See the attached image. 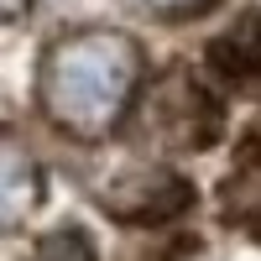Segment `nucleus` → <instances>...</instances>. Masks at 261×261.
Masks as SVG:
<instances>
[{"label": "nucleus", "mask_w": 261, "mask_h": 261, "mask_svg": "<svg viewBox=\"0 0 261 261\" xmlns=\"http://www.w3.org/2000/svg\"><path fill=\"white\" fill-rule=\"evenodd\" d=\"M99 204H105V214H115L125 225H162V220H178L193 204V188L172 167H130L99 193Z\"/></svg>", "instance_id": "7ed1b4c3"}, {"label": "nucleus", "mask_w": 261, "mask_h": 261, "mask_svg": "<svg viewBox=\"0 0 261 261\" xmlns=\"http://www.w3.org/2000/svg\"><path fill=\"white\" fill-rule=\"evenodd\" d=\"M130 6H141V11H151V16H193V11L214 6V0H130Z\"/></svg>", "instance_id": "6e6552de"}, {"label": "nucleus", "mask_w": 261, "mask_h": 261, "mask_svg": "<svg viewBox=\"0 0 261 261\" xmlns=\"http://www.w3.org/2000/svg\"><path fill=\"white\" fill-rule=\"evenodd\" d=\"M225 193H230V214H235V220H246L251 230H261V136L241 146Z\"/></svg>", "instance_id": "423d86ee"}, {"label": "nucleus", "mask_w": 261, "mask_h": 261, "mask_svg": "<svg viewBox=\"0 0 261 261\" xmlns=\"http://www.w3.org/2000/svg\"><path fill=\"white\" fill-rule=\"evenodd\" d=\"M220 125H225V110L214 99V89L188 68L162 73L136 105V130L157 151H199L220 136Z\"/></svg>", "instance_id": "f03ea898"}, {"label": "nucleus", "mask_w": 261, "mask_h": 261, "mask_svg": "<svg viewBox=\"0 0 261 261\" xmlns=\"http://www.w3.org/2000/svg\"><path fill=\"white\" fill-rule=\"evenodd\" d=\"M141 94V47L125 32H68L58 37L37 73V105L63 136L99 141L130 115Z\"/></svg>", "instance_id": "f257e3e1"}, {"label": "nucleus", "mask_w": 261, "mask_h": 261, "mask_svg": "<svg viewBox=\"0 0 261 261\" xmlns=\"http://www.w3.org/2000/svg\"><path fill=\"white\" fill-rule=\"evenodd\" d=\"M37 204H42V167L21 136L0 130V235L21 230Z\"/></svg>", "instance_id": "20e7f679"}, {"label": "nucleus", "mask_w": 261, "mask_h": 261, "mask_svg": "<svg viewBox=\"0 0 261 261\" xmlns=\"http://www.w3.org/2000/svg\"><path fill=\"white\" fill-rule=\"evenodd\" d=\"M32 261H99V256H94V246H89L84 230H53V235L37 241Z\"/></svg>", "instance_id": "0eeeda50"}, {"label": "nucleus", "mask_w": 261, "mask_h": 261, "mask_svg": "<svg viewBox=\"0 0 261 261\" xmlns=\"http://www.w3.org/2000/svg\"><path fill=\"white\" fill-rule=\"evenodd\" d=\"M32 11V0H0V27H11V21H21Z\"/></svg>", "instance_id": "1a4fd4ad"}, {"label": "nucleus", "mask_w": 261, "mask_h": 261, "mask_svg": "<svg viewBox=\"0 0 261 261\" xmlns=\"http://www.w3.org/2000/svg\"><path fill=\"white\" fill-rule=\"evenodd\" d=\"M209 79L230 84V89H261V16H241L209 42L204 53Z\"/></svg>", "instance_id": "39448f33"}]
</instances>
